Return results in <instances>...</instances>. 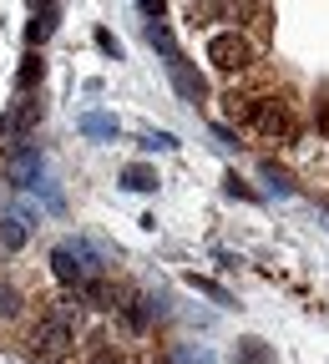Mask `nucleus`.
<instances>
[{
	"instance_id": "obj_1",
	"label": "nucleus",
	"mask_w": 329,
	"mask_h": 364,
	"mask_svg": "<svg viewBox=\"0 0 329 364\" xmlns=\"http://www.w3.org/2000/svg\"><path fill=\"white\" fill-rule=\"evenodd\" d=\"M228 122H239L244 132L263 136V142H299V112L284 97H228Z\"/></svg>"
},
{
	"instance_id": "obj_2",
	"label": "nucleus",
	"mask_w": 329,
	"mask_h": 364,
	"mask_svg": "<svg viewBox=\"0 0 329 364\" xmlns=\"http://www.w3.org/2000/svg\"><path fill=\"white\" fill-rule=\"evenodd\" d=\"M208 61L218 66V71H249L254 61H258V41L254 36H244L239 26H218V31H208Z\"/></svg>"
},
{
	"instance_id": "obj_3",
	"label": "nucleus",
	"mask_w": 329,
	"mask_h": 364,
	"mask_svg": "<svg viewBox=\"0 0 329 364\" xmlns=\"http://www.w3.org/2000/svg\"><path fill=\"white\" fill-rule=\"evenodd\" d=\"M244 16H263V6L258 0H193V6H187V21L198 31H218L223 21H233L244 31Z\"/></svg>"
},
{
	"instance_id": "obj_4",
	"label": "nucleus",
	"mask_w": 329,
	"mask_h": 364,
	"mask_svg": "<svg viewBox=\"0 0 329 364\" xmlns=\"http://www.w3.org/2000/svg\"><path fill=\"white\" fill-rule=\"evenodd\" d=\"M51 268H56V279H61V284L81 289L86 279H97V253H91V243H81V238H66V243H56Z\"/></svg>"
},
{
	"instance_id": "obj_5",
	"label": "nucleus",
	"mask_w": 329,
	"mask_h": 364,
	"mask_svg": "<svg viewBox=\"0 0 329 364\" xmlns=\"http://www.w3.org/2000/svg\"><path fill=\"white\" fill-rule=\"evenodd\" d=\"M31 344H36V354H41V359H61V354L71 349V324H66L61 314L41 318V324H36V334H31Z\"/></svg>"
},
{
	"instance_id": "obj_6",
	"label": "nucleus",
	"mask_w": 329,
	"mask_h": 364,
	"mask_svg": "<svg viewBox=\"0 0 329 364\" xmlns=\"http://www.w3.org/2000/svg\"><path fill=\"white\" fill-rule=\"evenodd\" d=\"M167 71H172V86L182 91L187 102H203V97H208V86H203V76H198L193 66H187V56H182L177 66H167Z\"/></svg>"
},
{
	"instance_id": "obj_7",
	"label": "nucleus",
	"mask_w": 329,
	"mask_h": 364,
	"mask_svg": "<svg viewBox=\"0 0 329 364\" xmlns=\"http://www.w3.org/2000/svg\"><path fill=\"white\" fill-rule=\"evenodd\" d=\"M81 136L112 142V136H122V122H117V117H107V112H86V117H81Z\"/></svg>"
},
{
	"instance_id": "obj_8",
	"label": "nucleus",
	"mask_w": 329,
	"mask_h": 364,
	"mask_svg": "<svg viewBox=\"0 0 329 364\" xmlns=\"http://www.w3.org/2000/svg\"><path fill=\"white\" fill-rule=\"evenodd\" d=\"M147 41H152V51H157L167 66H177V61H182V51H177V41H172V31H167V26H147Z\"/></svg>"
},
{
	"instance_id": "obj_9",
	"label": "nucleus",
	"mask_w": 329,
	"mask_h": 364,
	"mask_svg": "<svg viewBox=\"0 0 329 364\" xmlns=\"http://www.w3.org/2000/svg\"><path fill=\"white\" fill-rule=\"evenodd\" d=\"M233 359H239V364H273V349L263 339H244L239 349H233Z\"/></svg>"
},
{
	"instance_id": "obj_10",
	"label": "nucleus",
	"mask_w": 329,
	"mask_h": 364,
	"mask_svg": "<svg viewBox=\"0 0 329 364\" xmlns=\"http://www.w3.org/2000/svg\"><path fill=\"white\" fill-rule=\"evenodd\" d=\"M122 188H132V193H152L157 188V177H152V167H122Z\"/></svg>"
},
{
	"instance_id": "obj_11",
	"label": "nucleus",
	"mask_w": 329,
	"mask_h": 364,
	"mask_svg": "<svg viewBox=\"0 0 329 364\" xmlns=\"http://www.w3.org/2000/svg\"><path fill=\"white\" fill-rule=\"evenodd\" d=\"M21 243H26V223L6 218V223H0V248H6V253H16Z\"/></svg>"
},
{
	"instance_id": "obj_12",
	"label": "nucleus",
	"mask_w": 329,
	"mask_h": 364,
	"mask_svg": "<svg viewBox=\"0 0 329 364\" xmlns=\"http://www.w3.org/2000/svg\"><path fill=\"white\" fill-rule=\"evenodd\" d=\"M51 26H56V6H46V11L31 21V46H41L46 36H51Z\"/></svg>"
},
{
	"instance_id": "obj_13",
	"label": "nucleus",
	"mask_w": 329,
	"mask_h": 364,
	"mask_svg": "<svg viewBox=\"0 0 329 364\" xmlns=\"http://www.w3.org/2000/svg\"><path fill=\"white\" fill-rule=\"evenodd\" d=\"M86 364H127V359H122V349H112V344H91V349H86Z\"/></svg>"
},
{
	"instance_id": "obj_14",
	"label": "nucleus",
	"mask_w": 329,
	"mask_h": 364,
	"mask_svg": "<svg viewBox=\"0 0 329 364\" xmlns=\"http://www.w3.org/2000/svg\"><path fill=\"white\" fill-rule=\"evenodd\" d=\"M21 314V294L11 284H0V318H16Z\"/></svg>"
},
{
	"instance_id": "obj_15",
	"label": "nucleus",
	"mask_w": 329,
	"mask_h": 364,
	"mask_svg": "<svg viewBox=\"0 0 329 364\" xmlns=\"http://www.w3.org/2000/svg\"><path fill=\"white\" fill-rule=\"evenodd\" d=\"M142 147H147V152H167V147H177V136H172V132H147Z\"/></svg>"
},
{
	"instance_id": "obj_16",
	"label": "nucleus",
	"mask_w": 329,
	"mask_h": 364,
	"mask_svg": "<svg viewBox=\"0 0 329 364\" xmlns=\"http://www.w3.org/2000/svg\"><path fill=\"white\" fill-rule=\"evenodd\" d=\"M137 6H142V16H147L152 26H157V21L167 16V0H137Z\"/></svg>"
},
{
	"instance_id": "obj_17",
	"label": "nucleus",
	"mask_w": 329,
	"mask_h": 364,
	"mask_svg": "<svg viewBox=\"0 0 329 364\" xmlns=\"http://www.w3.org/2000/svg\"><path fill=\"white\" fill-rule=\"evenodd\" d=\"M193 289H203V294H208V299H218V304H233V299H228V294H223L218 284H208V279H203V273H198V279H193Z\"/></svg>"
},
{
	"instance_id": "obj_18",
	"label": "nucleus",
	"mask_w": 329,
	"mask_h": 364,
	"mask_svg": "<svg viewBox=\"0 0 329 364\" xmlns=\"http://www.w3.org/2000/svg\"><path fill=\"white\" fill-rule=\"evenodd\" d=\"M97 46H102V56H117V36L112 31H97Z\"/></svg>"
}]
</instances>
